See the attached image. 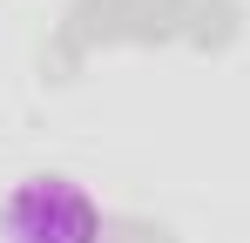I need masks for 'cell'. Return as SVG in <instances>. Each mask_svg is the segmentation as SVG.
I'll use <instances>...</instances> for the list:
<instances>
[{
  "mask_svg": "<svg viewBox=\"0 0 250 243\" xmlns=\"http://www.w3.org/2000/svg\"><path fill=\"white\" fill-rule=\"evenodd\" d=\"M0 237L7 243H108V216L75 176L41 169L0 196Z\"/></svg>",
  "mask_w": 250,
  "mask_h": 243,
  "instance_id": "6da1fadb",
  "label": "cell"
},
{
  "mask_svg": "<svg viewBox=\"0 0 250 243\" xmlns=\"http://www.w3.org/2000/svg\"><path fill=\"white\" fill-rule=\"evenodd\" d=\"M244 0H189V20H183V40L196 54H230L244 40Z\"/></svg>",
  "mask_w": 250,
  "mask_h": 243,
  "instance_id": "7a4b0ae2",
  "label": "cell"
},
{
  "mask_svg": "<svg viewBox=\"0 0 250 243\" xmlns=\"http://www.w3.org/2000/svg\"><path fill=\"white\" fill-rule=\"evenodd\" d=\"M61 27L82 40L88 54H102V47H128V0H68Z\"/></svg>",
  "mask_w": 250,
  "mask_h": 243,
  "instance_id": "3957f363",
  "label": "cell"
},
{
  "mask_svg": "<svg viewBox=\"0 0 250 243\" xmlns=\"http://www.w3.org/2000/svg\"><path fill=\"white\" fill-rule=\"evenodd\" d=\"M189 0H128V47H169L183 40Z\"/></svg>",
  "mask_w": 250,
  "mask_h": 243,
  "instance_id": "277c9868",
  "label": "cell"
},
{
  "mask_svg": "<svg viewBox=\"0 0 250 243\" xmlns=\"http://www.w3.org/2000/svg\"><path fill=\"white\" fill-rule=\"evenodd\" d=\"M34 61H41V81H47V88H68V81L88 68V47L68 34V27H54V34L41 40V54H34Z\"/></svg>",
  "mask_w": 250,
  "mask_h": 243,
  "instance_id": "5b68a950",
  "label": "cell"
},
{
  "mask_svg": "<svg viewBox=\"0 0 250 243\" xmlns=\"http://www.w3.org/2000/svg\"><path fill=\"white\" fill-rule=\"evenodd\" d=\"M108 243H183L169 230L163 216H142V209H128V216H108Z\"/></svg>",
  "mask_w": 250,
  "mask_h": 243,
  "instance_id": "8992f818",
  "label": "cell"
}]
</instances>
